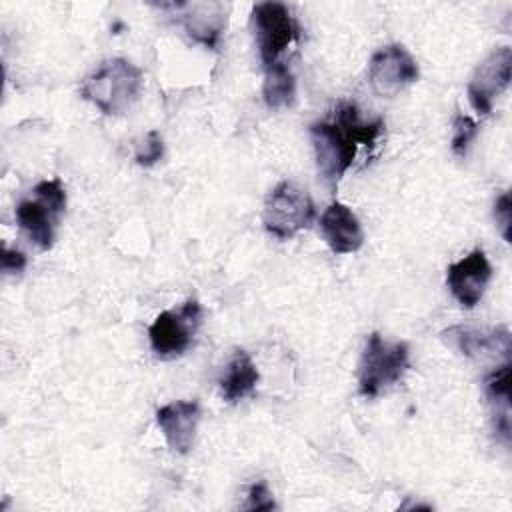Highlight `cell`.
I'll use <instances>...</instances> for the list:
<instances>
[{
  "mask_svg": "<svg viewBox=\"0 0 512 512\" xmlns=\"http://www.w3.org/2000/svg\"><path fill=\"white\" fill-rule=\"evenodd\" d=\"M446 342H450L458 352L464 356H484V354H494L502 352L508 356L510 352V332L506 328H496V330H476L468 326H452L442 332Z\"/></svg>",
  "mask_w": 512,
  "mask_h": 512,
  "instance_id": "14",
  "label": "cell"
},
{
  "mask_svg": "<svg viewBox=\"0 0 512 512\" xmlns=\"http://www.w3.org/2000/svg\"><path fill=\"white\" fill-rule=\"evenodd\" d=\"M490 278L492 266L486 252L480 248L452 262L446 270V286L464 308H474L482 300Z\"/></svg>",
  "mask_w": 512,
  "mask_h": 512,
  "instance_id": "10",
  "label": "cell"
},
{
  "mask_svg": "<svg viewBox=\"0 0 512 512\" xmlns=\"http://www.w3.org/2000/svg\"><path fill=\"white\" fill-rule=\"evenodd\" d=\"M484 392L492 410V422L496 436L510 442V360L500 364L484 378Z\"/></svg>",
  "mask_w": 512,
  "mask_h": 512,
  "instance_id": "16",
  "label": "cell"
},
{
  "mask_svg": "<svg viewBox=\"0 0 512 512\" xmlns=\"http://www.w3.org/2000/svg\"><path fill=\"white\" fill-rule=\"evenodd\" d=\"M164 156V140L158 130H148L138 142L134 150V160L138 166H154Z\"/></svg>",
  "mask_w": 512,
  "mask_h": 512,
  "instance_id": "19",
  "label": "cell"
},
{
  "mask_svg": "<svg viewBox=\"0 0 512 512\" xmlns=\"http://www.w3.org/2000/svg\"><path fill=\"white\" fill-rule=\"evenodd\" d=\"M258 380L260 372L250 354L246 350H236L218 380L220 394L226 402L236 404L254 394Z\"/></svg>",
  "mask_w": 512,
  "mask_h": 512,
  "instance_id": "15",
  "label": "cell"
},
{
  "mask_svg": "<svg viewBox=\"0 0 512 512\" xmlns=\"http://www.w3.org/2000/svg\"><path fill=\"white\" fill-rule=\"evenodd\" d=\"M382 128L380 118L362 120L354 102H342L328 118L310 124V140L322 180L336 188L356 162L360 148H372Z\"/></svg>",
  "mask_w": 512,
  "mask_h": 512,
  "instance_id": "1",
  "label": "cell"
},
{
  "mask_svg": "<svg viewBox=\"0 0 512 512\" xmlns=\"http://www.w3.org/2000/svg\"><path fill=\"white\" fill-rule=\"evenodd\" d=\"M512 70V50L510 46H502L492 50L472 72L468 80V100L470 106L486 116L492 112L494 100L508 88Z\"/></svg>",
  "mask_w": 512,
  "mask_h": 512,
  "instance_id": "9",
  "label": "cell"
},
{
  "mask_svg": "<svg viewBox=\"0 0 512 512\" xmlns=\"http://www.w3.org/2000/svg\"><path fill=\"white\" fill-rule=\"evenodd\" d=\"M252 30L264 68L282 62V54L300 38V24L282 2L254 4Z\"/></svg>",
  "mask_w": 512,
  "mask_h": 512,
  "instance_id": "6",
  "label": "cell"
},
{
  "mask_svg": "<svg viewBox=\"0 0 512 512\" xmlns=\"http://www.w3.org/2000/svg\"><path fill=\"white\" fill-rule=\"evenodd\" d=\"M246 510H272L276 508V502L272 498V492L264 482H256L250 486L248 496H246Z\"/></svg>",
  "mask_w": 512,
  "mask_h": 512,
  "instance_id": "21",
  "label": "cell"
},
{
  "mask_svg": "<svg viewBox=\"0 0 512 512\" xmlns=\"http://www.w3.org/2000/svg\"><path fill=\"white\" fill-rule=\"evenodd\" d=\"M66 210V190L60 178L42 180L34 186L32 196L16 204L14 216L18 228L40 250H50L56 238V226Z\"/></svg>",
  "mask_w": 512,
  "mask_h": 512,
  "instance_id": "3",
  "label": "cell"
},
{
  "mask_svg": "<svg viewBox=\"0 0 512 512\" xmlns=\"http://www.w3.org/2000/svg\"><path fill=\"white\" fill-rule=\"evenodd\" d=\"M262 96L270 110L288 108L296 100V78L286 62H278L270 68H264Z\"/></svg>",
  "mask_w": 512,
  "mask_h": 512,
  "instance_id": "17",
  "label": "cell"
},
{
  "mask_svg": "<svg viewBox=\"0 0 512 512\" xmlns=\"http://www.w3.org/2000/svg\"><path fill=\"white\" fill-rule=\"evenodd\" d=\"M316 218L310 194L290 180L278 182L264 200L262 224L266 232L280 240H290L306 230Z\"/></svg>",
  "mask_w": 512,
  "mask_h": 512,
  "instance_id": "5",
  "label": "cell"
},
{
  "mask_svg": "<svg viewBox=\"0 0 512 512\" xmlns=\"http://www.w3.org/2000/svg\"><path fill=\"white\" fill-rule=\"evenodd\" d=\"M494 218H496V224L500 228V234L506 242H510L512 234V200H510V194L508 192H502L496 202H494Z\"/></svg>",
  "mask_w": 512,
  "mask_h": 512,
  "instance_id": "20",
  "label": "cell"
},
{
  "mask_svg": "<svg viewBox=\"0 0 512 512\" xmlns=\"http://www.w3.org/2000/svg\"><path fill=\"white\" fill-rule=\"evenodd\" d=\"M478 136V124L474 118H470L468 114H462L458 112L454 116V122H452V142H450V148L456 156L464 158L470 144L476 140Z\"/></svg>",
  "mask_w": 512,
  "mask_h": 512,
  "instance_id": "18",
  "label": "cell"
},
{
  "mask_svg": "<svg viewBox=\"0 0 512 512\" xmlns=\"http://www.w3.org/2000/svg\"><path fill=\"white\" fill-rule=\"evenodd\" d=\"M180 14V24L184 26L186 34L210 48L216 50L220 44L222 32L226 28V4L222 2H184V4H172Z\"/></svg>",
  "mask_w": 512,
  "mask_h": 512,
  "instance_id": "12",
  "label": "cell"
},
{
  "mask_svg": "<svg viewBox=\"0 0 512 512\" xmlns=\"http://www.w3.org/2000/svg\"><path fill=\"white\" fill-rule=\"evenodd\" d=\"M420 76L414 56L402 44L378 48L368 64V82L382 98H392L414 84Z\"/></svg>",
  "mask_w": 512,
  "mask_h": 512,
  "instance_id": "8",
  "label": "cell"
},
{
  "mask_svg": "<svg viewBox=\"0 0 512 512\" xmlns=\"http://www.w3.org/2000/svg\"><path fill=\"white\" fill-rule=\"evenodd\" d=\"M410 368V348L406 342H386L378 332L366 340L358 364V392L376 398L402 380Z\"/></svg>",
  "mask_w": 512,
  "mask_h": 512,
  "instance_id": "4",
  "label": "cell"
},
{
  "mask_svg": "<svg viewBox=\"0 0 512 512\" xmlns=\"http://www.w3.org/2000/svg\"><path fill=\"white\" fill-rule=\"evenodd\" d=\"M142 82L144 74L136 64L126 58H110L82 80L80 96L102 114L116 116L138 100Z\"/></svg>",
  "mask_w": 512,
  "mask_h": 512,
  "instance_id": "2",
  "label": "cell"
},
{
  "mask_svg": "<svg viewBox=\"0 0 512 512\" xmlns=\"http://www.w3.org/2000/svg\"><path fill=\"white\" fill-rule=\"evenodd\" d=\"M202 410L196 400H174L156 410V424L164 434L168 448L176 454H188L194 446Z\"/></svg>",
  "mask_w": 512,
  "mask_h": 512,
  "instance_id": "11",
  "label": "cell"
},
{
  "mask_svg": "<svg viewBox=\"0 0 512 512\" xmlns=\"http://www.w3.org/2000/svg\"><path fill=\"white\" fill-rule=\"evenodd\" d=\"M200 320L202 308L196 298L186 300L176 310L160 312L148 328L152 352L162 360L182 356L190 348L192 338L200 326Z\"/></svg>",
  "mask_w": 512,
  "mask_h": 512,
  "instance_id": "7",
  "label": "cell"
},
{
  "mask_svg": "<svg viewBox=\"0 0 512 512\" xmlns=\"http://www.w3.org/2000/svg\"><path fill=\"white\" fill-rule=\"evenodd\" d=\"M320 232L334 254H352L364 244V230L358 216L338 200L330 202L322 212Z\"/></svg>",
  "mask_w": 512,
  "mask_h": 512,
  "instance_id": "13",
  "label": "cell"
},
{
  "mask_svg": "<svg viewBox=\"0 0 512 512\" xmlns=\"http://www.w3.org/2000/svg\"><path fill=\"white\" fill-rule=\"evenodd\" d=\"M24 268H26L24 252L4 248V252H2V272L4 274H20Z\"/></svg>",
  "mask_w": 512,
  "mask_h": 512,
  "instance_id": "22",
  "label": "cell"
}]
</instances>
